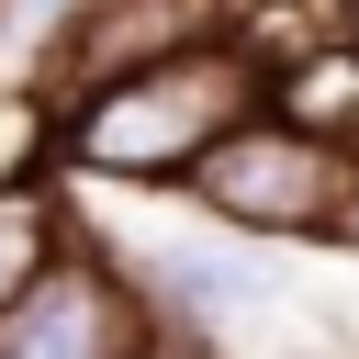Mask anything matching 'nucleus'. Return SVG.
Wrapping results in <instances>:
<instances>
[{
  "instance_id": "obj_1",
  "label": "nucleus",
  "mask_w": 359,
  "mask_h": 359,
  "mask_svg": "<svg viewBox=\"0 0 359 359\" xmlns=\"http://www.w3.org/2000/svg\"><path fill=\"white\" fill-rule=\"evenodd\" d=\"M247 112H269V56L247 34H213L191 56L135 67V79L34 101V157L67 168L79 191H180Z\"/></svg>"
},
{
  "instance_id": "obj_2",
  "label": "nucleus",
  "mask_w": 359,
  "mask_h": 359,
  "mask_svg": "<svg viewBox=\"0 0 359 359\" xmlns=\"http://www.w3.org/2000/svg\"><path fill=\"white\" fill-rule=\"evenodd\" d=\"M348 191H359V157L325 146V135H303L280 101L247 112V123L180 180V202H202L213 224H236V236H258V247H337V236H348Z\"/></svg>"
},
{
  "instance_id": "obj_3",
  "label": "nucleus",
  "mask_w": 359,
  "mask_h": 359,
  "mask_svg": "<svg viewBox=\"0 0 359 359\" xmlns=\"http://www.w3.org/2000/svg\"><path fill=\"white\" fill-rule=\"evenodd\" d=\"M101 236H112V258L146 280L157 325H191V337H213V348H236V325H258V314L280 303L269 247L236 236V224H213L202 202H180V224H101Z\"/></svg>"
},
{
  "instance_id": "obj_4",
  "label": "nucleus",
  "mask_w": 359,
  "mask_h": 359,
  "mask_svg": "<svg viewBox=\"0 0 359 359\" xmlns=\"http://www.w3.org/2000/svg\"><path fill=\"white\" fill-rule=\"evenodd\" d=\"M146 348H157V303L101 224H79V247L0 314V359H146Z\"/></svg>"
},
{
  "instance_id": "obj_5",
  "label": "nucleus",
  "mask_w": 359,
  "mask_h": 359,
  "mask_svg": "<svg viewBox=\"0 0 359 359\" xmlns=\"http://www.w3.org/2000/svg\"><path fill=\"white\" fill-rule=\"evenodd\" d=\"M79 224H90V213H79V180H67V168H11V180H0V314L79 247Z\"/></svg>"
},
{
  "instance_id": "obj_6",
  "label": "nucleus",
  "mask_w": 359,
  "mask_h": 359,
  "mask_svg": "<svg viewBox=\"0 0 359 359\" xmlns=\"http://www.w3.org/2000/svg\"><path fill=\"white\" fill-rule=\"evenodd\" d=\"M269 101H280L303 135H325V146H348V157H359V22H348V34H325L314 56H292V67L269 79Z\"/></svg>"
},
{
  "instance_id": "obj_7",
  "label": "nucleus",
  "mask_w": 359,
  "mask_h": 359,
  "mask_svg": "<svg viewBox=\"0 0 359 359\" xmlns=\"http://www.w3.org/2000/svg\"><path fill=\"white\" fill-rule=\"evenodd\" d=\"M90 11L101 0H0V101H45V79H56V56L79 45Z\"/></svg>"
},
{
  "instance_id": "obj_8",
  "label": "nucleus",
  "mask_w": 359,
  "mask_h": 359,
  "mask_svg": "<svg viewBox=\"0 0 359 359\" xmlns=\"http://www.w3.org/2000/svg\"><path fill=\"white\" fill-rule=\"evenodd\" d=\"M337 247H359V191H348V236H337Z\"/></svg>"
},
{
  "instance_id": "obj_9",
  "label": "nucleus",
  "mask_w": 359,
  "mask_h": 359,
  "mask_svg": "<svg viewBox=\"0 0 359 359\" xmlns=\"http://www.w3.org/2000/svg\"><path fill=\"white\" fill-rule=\"evenodd\" d=\"M224 11H236V22H258V11H269V0H224Z\"/></svg>"
}]
</instances>
